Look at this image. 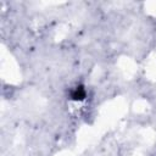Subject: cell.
Listing matches in <instances>:
<instances>
[{
    "mask_svg": "<svg viewBox=\"0 0 156 156\" xmlns=\"http://www.w3.org/2000/svg\"><path fill=\"white\" fill-rule=\"evenodd\" d=\"M84 96H85V91H84L83 87H77V89H76L74 93L72 94V98H73L74 100H80V99H83Z\"/></svg>",
    "mask_w": 156,
    "mask_h": 156,
    "instance_id": "obj_1",
    "label": "cell"
}]
</instances>
